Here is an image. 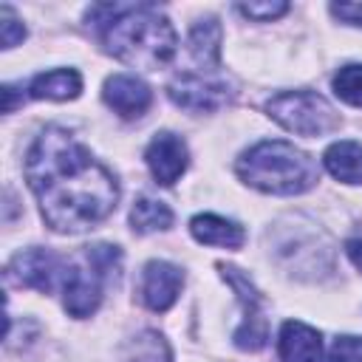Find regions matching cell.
Here are the masks:
<instances>
[{
  "instance_id": "cell-11",
  "label": "cell",
  "mask_w": 362,
  "mask_h": 362,
  "mask_svg": "<svg viewBox=\"0 0 362 362\" xmlns=\"http://www.w3.org/2000/svg\"><path fill=\"white\" fill-rule=\"evenodd\" d=\"M277 351L283 362H322V337L311 325L288 320L280 328Z\"/></svg>"
},
{
  "instance_id": "cell-14",
  "label": "cell",
  "mask_w": 362,
  "mask_h": 362,
  "mask_svg": "<svg viewBox=\"0 0 362 362\" xmlns=\"http://www.w3.org/2000/svg\"><path fill=\"white\" fill-rule=\"evenodd\" d=\"M221 40H223V31H221V23L215 17L198 20L189 28V54H192V59L206 71L218 68V62H221Z\"/></svg>"
},
{
  "instance_id": "cell-7",
  "label": "cell",
  "mask_w": 362,
  "mask_h": 362,
  "mask_svg": "<svg viewBox=\"0 0 362 362\" xmlns=\"http://www.w3.org/2000/svg\"><path fill=\"white\" fill-rule=\"evenodd\" d=\"M167 93L178 107L192 113H212L229 102V88L223 82H212L198 74H178L167 85Z\"/></svg>"
},
{
  "instance_id": "cell-5",
  "label": "cell",
  "mask_w": 362,
  "mask_h": 362,
  "mask_svg": "<svg viewBox=\"0 0 362 362\" xmlns=\"http://www.w3.org/2000/svg\"><path fill=\"white\" fill-rule=\"evenodd\" d=\"M269 116L297 136H325L339 127L337 110L314 90H286L266 102Z\"/></svg>"
},
{
  "instance_id": "cell-21",
  "label": "cell",
  "mask_w": 362,
  "mask_h": 362,
  "mask_svg": "<svg viewBox=\"0 0 362 362\" xmlns=\"http://www.w3.org/2000/svg\"><path fill=\"white\" fill-rule=\"evenodd\" d=\"M240 8V14H246L249 20H274V17H280V14H286L288 11V3H283V0H277V3H243V6H238Z\"/></svg>"
},
{
  "instance_id": "cell-4",
  "label": "cell",
  "mask_w": 362,
  "mask_h": 362,
  "mask_svg": "<svg viewBox=\"0 0 362 362\" xmlns=\"http://www.w3.org/2000/svg\"><path fill=\"white\" fill-rule=\"evenodd\" d=\"M122 252L110 243L85 246V252L76 260H68L65 272V311L71 317H90L102 303V288L107 280L119 274Z\"/></svg>"
},
{
  "instance_id": "cell-23",
  "label": "cell",
  "mask_w": 362,
  "mask_h": 362,
  "mask_svg": "<svg viewBox=\"0 0 362 362\" xmlns=\"http://www.w3.org/2000/svg\"><path fill=\"white\" fill-rule=\"evenodd\" d=\"M345 252H348V257H351V263L362 272V238H351L348 243H345Z\"/></svg>"
},
{
  "instance_id": "cell-15",
  "label": "cell",
  "mask_w": 362,
  "mask_h": 362,
  "mask_svg": "<svg viewBox=\"0 0 362 362\" xmlns=\"http://www.w3.org/2000/svg\"><path fill=\"white\" fill-rule=\"evenodd\" d=\"M325 170L345 184H362V144L356 141H337L322 156Z\"/></svg>"
},
{
  "instance_id": "cell-6",
  "label": "cell",
  "mask_w": 362,
  "mask_h": 362,
  "mask_svg": "<svg viewBox=\"0 0 362 362\" xmlns=\"http://www.w3.org/2000/svg\"><path fill=\"white\" fill-rule=\"evenodd\" d=\"M65 272H68V260H62L51 249H40V246L17 252L8 263V277L17 286L34 288L40 294H51L59 283H65Z\"/></svg>"
},
{
  "instance_id": "cell-10",
  "label": "cell",
  "mask_w": 362,
  "mask_h": 362,
  "mask_svg": "<svg viewBox=\"0 0 362 362\" xmlns=\"http://www.w3.org/2000/svg\"><path fill=\"white\" fill-rule=\"evenodd\" d=\"M102 99L122 119H139L150 107L153 93H150L147 82H141L139 76H133V74H116V76H110L105 82Z\"/></svg>"
},
{
  "instance_id": "cell-19",
  "label": "cell",
  "mask_w": 362,
  "mask_h": 362,
  "mask_svg": "<svg viewBox=\"0 0 362 362\" xmlns=\"http://www.w3.org/2000/svg\"><path fill=\"white\" fill-rule=\"evenodd\" d=\"M328 362H362V337H337L328 348Z\"/></svg>"
},
{
  "instance_id": "cell-17",
  "label": "cell",
  "mask_w": 362,
  "mask_h": 362,
  "mask_svg": "<svg viewBox=\"0 0 362 362\" xmlns=\"http://www.w3.org/2000/svg\"><path fill=\"white\" fill-rule=\"evenodd\" d=\"M127 362H170V348L161 334L144 331L127 345Z\"/></svg>"
},
{
  "instance_id": "cell-1",
  "label": "cell",
  "mask_w": 362,
  "mask_h": 362,
  "mask_svg": "<svg viewBox=\"0 0 362 362\" xmlns=\"http://www.w3.org/2000/svg\"><path fill=\"white\" fill-rule=\"evenodd\" d=\"M25 181L54 232H85L119 201L116 175L62 127H45L25 153Z\"/></svg>"
},
{
  "instance_id": "cell-2",
  "label": "cell",
  "mask_w": 362,
  "mask_h": 362,
  "mask_svg": "<svg viewBox=\"0 0 362 362\" xmlns=\"http://www.w3.org/2000/svg\"><path fill=\"white\" fill-rule=\"evenodd\" d=\"M88 23L99 34L105 51L130 68L158 71L175 54V31L153 6H93Z\"/></svg>"
},
{
  "instance_id": "cell-20",
  "label": "cell",
  "mask_w": 362,
  "mask_h": 362,
  "mask_svg": "<svg viewBox=\"0 0 362 362\" xmlns=\"http://www.w3.org/2000/svg\"><path fill=\"white\" fill-rule=\"evenodd\" d=\"M23 37H25L23 20L11 11V6H0V40H3V48H14L17 42H23Z\"/></svg>"
},
{
  "instance_id": "cell-13",
  "label": "cell",
  "mask_w": 362,
  "mask_h": 362,
  "mask_svg": "<svg viewBox=\"0 0 362 362\" xmlns=\"http://www.w3.org/2000/svg\"><path fill=\"white\" fill-rule=\"evenodd\" d=\"M79 90H82V76L74 68H54V71L37 74L28 85V93L34 99H54V102L76 99Z\"/></svg>"
},
{
  "instance_id": "cell-9",
  "label": "cell",
  "mask_w": 362,
  "mask_h": 362,
  "mask_svg": "<svg viewBox=\"0 0 362 362\" xmlns=\"http://www.w3.org/2000/svg\"><path fill=\"white\" fill-rule=\"evenodd\" d=\"M181 286H184V274L178 266L167 260H150L141 272L139 297L150 311H167L175 305Z\"/></svg>"
},
{
  "instance_id": "cell-22",
  "label": "cell",
  "mask_w": 362,
  "mask_h": 362,
  "mask_svg": "<svg viewBox=\"0 0 362 362\" xmlns=\"http://www.w3.org/2000/svg\"><path fill=\"white\" fill-rule=\"evenodd\" d=\"M331 14L348 25H362V3H334Z\"/></svg>"
},
{
  "instance_id": "cell-3",
  "label": "cell",
  "mask_w": 362,
  "mask_h": 362,
  "mask_svg": "<svg viewBox=\"0 0 362 362\" xmlns=\"http://www.w3.org/2000/svg\"><path fill=\"white\" fill-rule=\"evenodd\" d=\"M238 175L269 195H300L320 181L317 161L300 147L272 139L257 141L238 158Z\"/></svg>"
},
{
  "instance_id": "cell-12",
  "label": "cell",
  "mask_w": 362,
  "mask_h": 362,
  "mask_svg": "<svg viewBox=\"0 0 362 362\" xmlns=\"http://www.w3.org/2000/svg\"><path fill=\"white\" fill-rule=\"evenodd\" d=\"M189 232H192V238H195L198 243H204V246L240 249L243 240H246V232H243L240 223L226 221V218L212 215V212H206V215H195V218L189 221Z\"/></svg>"
},
{
  "instance_id": "cell-18",
  "label": "cell",
  "mask_w": 362,
  "mask_h": 362,
  "mask_svg": "<svg viewBox=\"0 0 362 362\" xmlns=\"http://www.w3.org/2000/svg\"><path fill=\"white\" fill-rule=\"evenodd\" d=\"M334 93L354 105V107H362V65H345L337 71L334 76Z\"/></svg>"
},
{
  "instance_id": "cell-16",
  "label": "cell",
  "mask_w": 362,
  "mask_h": 362,
  "mask_svg": "<svg viewBox=\"0 0 362 362\" xmlns=\"http://www.w3.org/2000/svg\"><path fill=\"white\" fill-rule=\"evenodd\" d=\"M130 226L139 235L147 232H161L173 226V209L164 201H153V198H139L130 209Z\"/></svg>"
},
{
  "instance_id": "cell-8",
  "label": "cell",
  "mask_w": 362,
  "mask_h": 362,
  "mask_svg": "<svg viewBox=\"0 0 362 362\" xmlns=\"http://www.w3.org/2000/svg\"><path fill=\"white\" fill-rule=\"evenodd\" d=\"M144 161H147V167H150L156 184L170 187V184H175V181L184 175V170H187V164H189L187 141H184L181 136L170 133V130L156 133L153 141H150L147 150H144Z\"/></svg>"
}]
</instances>
